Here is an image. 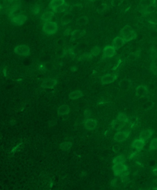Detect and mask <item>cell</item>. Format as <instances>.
<instances>
[{"label": "cell", "instance_id": "15", "mask_svg": "<svg viewBox=\"0 0 157 190\" xmlns=\"http://www.w3.org/2000/svg\"><path fill=\"white\" fill-rule=\"evenodd\" d=\"M145 141H146L140 138L138 139H135L132 143L131 146L133 148H135L137 150L140 152L145 146L146 143Z\"/></svg>", "mask_w": 157, "mask_h": 190}, {"label": "cell", "instance_id": "42", "mask_svg": "<svg viewBox=\"0 0 157 190\" xmlns=\"http://www.w3.org/2000/svg\"><path fill=\"white\" fill-rule=\"evenodd\" d=\"M75 69H77V67H75V66H73V67H71V71H73V72H74V71H76L77 70H75Z\"/></svg>", "mask_w": 157, "mask_h": 190}, {"label": "cell", "instance_id": "40", "mask_svg": "<svg viewBox=\"0 0 157 190\" xmlns=\"http://www.w3.org/2000/svg\"><path fill=\"white\" fill-rule=\"evenodd\" d=\"M90 111H89V110L88 111H86V110L84 112V116L86 117H89V116H90Z\"/></svg>", "mask_w": 157, "mask_h": 190}, {"label": "cell", "instance_id": "12", "mask_svg": "<svg viewBox=\"0 0 157 190\" xmlns=\"http://www.w3.org/2000/svg\"><path fill=\"white\" fill-rule=\"evenodd\" d=\"M149 92L148 88L146 86L139 85L136 89V96L138 97H144Z\"/></svg>", "mask_w": 157, "mask_h": 190}, {"label": "cell", "instance_id": "5", "mask_svg": "<svg viewBox=\"0 0 157 190\" xmlns=\"http://www.w3.org/2000/svg\"><path fill=\"white\" fill-rule=\"evenodd\" d=\"M14 52L18 55L25 57L29 56L30 54V48L27 45H19L15 47Z\"/></svg>", "mask_w": 157, "mask_h": 190}, {"label": "cell", "instance_id": "44", "mask_svg": "<svg viewBox=\"0 0 157 190\" xmlns=\"http://www.w3.org/2000/svg\"><path fill=\"white\" fill-rule=\"evenodd\" d=\"M8 2H14V1H17V0H7Z\"/></svg>", "mask_w": 157, "mask_h": 190}, {"label": "cell", "instance_id": "18", "mask_svg": "<svg viewBox=\"0 0 157 190\" xmlns=\"http://www.w3.org/2000/svg\"><path fill=\"white\" fill-rule=\"evenodd\" d=\"M70 112V108L67 105H62L57 109V113L59 116L68 115Z\"/></svg>", "mask_w": 157, "mask_h": 190}, {"label": "cell", "instance_id": "27", "mask_svg": "<svg viewBox=\"0 0 157 190\" xmlns=\"http://www.w3.org/2000/svg\"><path fill=\"white\" fill-rule=\"evenodd\" d=\"M68 7V5L67 4L66 2H65L64 4L54 10L53 12L57 13H63L67 10Z\"/></svg>", "mask_w": 157, "mask_h": 190}, {"label": "cell", "instance_id": "14", "mask_svg": "<svg viewBox=\"0 0 157 190\" xmlns=\"http://www.w3.org/2000/svg\"><path fill=\"white\" fill-rule=\"evenodd\" d=\"M126 41L121 37L118 36L114 39L112 43V46L116 50L119 49L126 43Z\"/></svg>", "mask_w": 157, "mask_h": 190}, {"label": "cell", "instance_id": "22", "mask_svg": "<svg viewBox=\"0 0 157 190\" xmlns=\"http://www.w3.org/2000/svg\"><path fill=\"white\" fill-rule=\"evenodd\" d=\"M55 16V13L52 11L46 12L41 15V20L45 22L50 21Z\"/></svg>", "mask_w": 157, "mask_h": 190}, {"label": "cell", "instance_id": "38", "mask_svg": "<svg viewBox=\"0 0 157 190\" xmlns=\"http://www.w3.org/2000/svg\"><path fill=\"white\" fill-rule=\"evenodd\" d=\"M138 152H139V151L137 150V151L132 153V154L130 155V157H129V159H134V158H135V157L137 156V155H138Z\"/></svg>", "mask_w": 157, "mask_h": 190}, {"label": "cell", "instance_id": "36", "mask_svg": "<svg viewBox=\"0 0 157 190\" xmlns=\"http://www.w3.org/2000/svg\"><path fill=\"white\" fill-rule=\"evenodd\" d=\"M121 180H122V181L123 182V183L124 185L128 184L129 182V179H127L126 177H121Z\"/></svg>", "mask_w": 157, "mask_h": 190}, {"label": "cell", "instance_id": "45", "mask_svg": "<svg viewBox=\"0 0 157 190\" xmlns=\"http://www.w3.org/2000/svg\"><path fill=\"white\" fill-rule=\"evenodd\" d=\"M89 1H95V0H89Z\"/></svg>", "mask_w": 157, "mask_h": 190}, {"label": "cell", "instance_id": "34", "mask_svg": "<svg viewBox=\"0 0 157 190\" xmlns=\"http://www.w3.org/2000/svg\"><path fill=\"white\" fill-rule=\"evenodd\" d=\"M40 10V8L39 6L38 5H36L33 7V8L32 10V12L33 14L36 15V14H38L39 13Z\"/></svg>", "mask_w": 157, "mask_h": 190}, {"label": "cell", "instance_id": "35", "mask_svg": "<svg viewBox=\"0 0 157 190\" xmlns=\"http://www.w3.org/2000/svg\"><path fill=\"white\" fill-rule=\"evenodd\" d=\"M39 69L42 72H46L47 69L45 64L41 63V64H39Z\"/></svg>", "mask_w": 157, "mask_h": 190}, {"label": "cell", "instance_id": "28", "mask_svg": "<svg viewBox=\"0 0 157 190\" xmlns=\"http://www.w3.org/2000/svg\"><path fill=\"white\" fill-rule=\"evenodd\" d=\"M92 56H93L91 54V53L85 52L79 58V60L81 61L89 60L92 59Z\"/></svg>", "mask_w": 157, "mask_h": 190}, {"label": "cell", "instance_id": "21", "mask_svg": "<svg viewBox=\"0 0 157 190\" xmlns=\"http://www.w3.org/2000/svg\"><path fill=\"white\" fill-rule=\"evenodd\" d=\"M84 93L82 91L80 90H76L71 92L69 95V99L71 100H76L81 98L84 96Z\"/></svg>", "mask_w": 157, "mask_h": 190}, {"label": "cell", "instance_id": "43", "mask_svg": "<svg viewBox=\"0 0 157 190\" xmlns=\"http://www.w3.org/2000/svg\"><path fill=\"white\" fill-rule=\"evenodd\" d=\"M3 73H4L5 76H6V71L5 69H4V70H3Z\"/></svg>", "mask_w": 157, "mask_h": 190}, {"label": "cell", "instance_id": "3", "mask_svg": "<svg viewBox=\"0 0 157 190\" xmlns=\"http://www.w3.org/2000/svg\"><path fill=\"white\" fill-rule=\"evenodd\" d=\"M114 175L116 176L126 177L129 174L127 166L123 164H114L112 167Z\"/></svg>", "mask_w": 157, "mask_h": 190}, {"label": "cell", "instance_id": "23", "mask_svg": "<svg viewBox=\"0 0 157 190\" xmlns=\"http://www.w3.org/2000/svg\"><path fill=\"white\" fill-rule=\"evenodd\" d=\"M73 19V15L71 14H66L61 19V23L63 25L69 24Z\"/></svg>", "mask_w": 157, "mask_h": 190}, {"label": "cell", "instance_id": "11", "mask_svg": "<svg viewBox=\"0 0 157 190\" xmlns=\"http://www.w3.org/2000/svg\"><path fill=\"white\" fill-rule=\"evenodd\" d=\"M86 32L85 30H75L71 32L70 42H74L86 35Z\"/></svg>", "mask_w": 157, "mask_h": 190}, {"label": "cell", "instance_id": "41", "mask_svg": "<svg viewBox=\"0 0 157 190\" xmlns=\"http://www.w3.org/2000/svg\"><path fill=\"white\" fill-rule=\"evenodd\" d=\"M153 172L154 175H157V165L153 167Z\"/></svg>", "mask_w": 157, "mask_h": 190}, {"label": "cell", "instance_id": "16", "mask_svg": "<svg viewBox=\"0 0 157 190\" xmlns=\"http://www.w3.org/2000/svg\"><path fill=\"white\" fill-rule=\"evenodd\" d=\"M119 86L123 90H128L132 86V82L129 79L124 78L119 82Z\"/></svg>", "mask_w": 157, "mask_h": 190}, {"label": "cell", "instance_id": "30", "mask_svg": "<svg viewBox=\"0 0 157 190\" xmlns=\"http://www.w3.org/2000/svg\"><path fill=\"white\" fill-rule=\"evenodd\" d=\"M100 52H101V48L99 46H96L92 48L90 53L93 56L96 57L100 54Z\"/></svg>", "mask_w": 157, "mask_h": 190}, {"label": "cell", "instance_id": "9", "mask_svg": "<svg viewBox=\"0 0 157 190\" xmlns=\"http://www.w3.org/2000/svg\"><path fill=\"white\" fill-rule=\"evenodd\" d=\"M57 83V80L51 78H47L42 82L41 86L42 88L53 89Z\"/></svg>", "mask_w": 157, "mask_h": 190}, {"label": "cell", "instance_id": "4", "mask_svg": "<svg viewBox=\"0 0 157 190\" xmlns=\"http://www.w3.org/2000/svg\"><path fill=\"white\" fill-rule=\"evenodd\" d=\"M58 25L56 22L53 21L45 22L42 27V31L48 35H53L58 31Z\"/></svg>", "mask_w": 157, "mask_h": 190}, {"label": "cell", "instance_id": "6", "mask_svg": "<svg viewBox=\"0 0 157 190\" xmlns=\"http://www.w3.org/2000/svg\"><path fill=\"white\" fill-rule=\"evenodd\" d=\"M130 132L128 130L118 131L114 136V140L118 142H122L124 141L129 137Z\"/></svg>", "mask_w": 157, "mask_h": 190}, {"label": "cell", "instance_id": "19", "mask_svg": "<svg viewBox=\"0 0 157 190\" xmlns=\"http://www.w3.org/2000/svg\"><path fill=\"white\" fill-rule=\"evenodd\" d=\"M65 2V0H52L49 4V7L53 11L59 7L64 4Z\"/></svg>", "mask_w": 157, "mask_h": 190}, {"label": "cell", "instance_id": "10", "mask_svg": "<svg viewBox=\"0 0 157 190\" xmlns=\"http://www.w3.org/2000/svg\"><path fill=\"white\" fill-rule=\"evenodd\" d=\"M117 78V76L115 74H108L101 77V82L102 85H108L114 82Z\"/></svg>", "mask_w": 157, "mask_h": 190}, {"label": "cell", "instance_id": "32", "mask_svg": "<svg viewBox=\"0 0 157 190\" xmlns=\"http://www.w3.org/2000/svg\"><path fill=\"white\" fill-rule=\"evenodd\" d=\"M109 7L107 4H103L101 5L97 9V11L98 12V13L100 14H103L104 13L105 11L108 10Z\"/></svg>", "mask_w": 157, "mask_h": 190}, {"label": "cell", "instance_id": "13", "mask_svg": "<svg viewBox=\"0 0 157 190\" xmlns=\"http://www.w3.org/2000/svg\"><path fill=\"white\" fill-rule=\"evenodd\" d=\"M97 124L98 123L96 120L92 118H89L87 119L85 122V128L88 130H93L96 128Z\"/></svg>", "mask_w": 157, "mask_h": 190}, {"label": "cell", "instance_id": "31", "mask_svg": "<svg viewBox=\"0 0 157 190\" xmlns=\"http://www.w3.org/2000/svg\"><path fill=\"white\" fill-rule=\"evenodd\" d=\"M149 149L151 150H157V138H153L151 140L149 145Z\"/></svg>", "mask_w": 157, "mask_h": 190}, {"label": "cell", "instance_id": "7", "mask_svg": "<svg viewBox=\"0 0 157 190\" xmlns=\"http://www.w3.org/2000/svg\"><path fill=\"white\" fill-rule=\"evenodd\" d=\"M116 49L112 46H107L104 48L103 51L102 59L110 58L115 55Z\"/></svg>", "mask_w": 157, "mask_h": 190}, {"label": "cell", "instance_id": "33", "mask_svg": "<svg viewBox=\"0 0 157 190\" xmlns=\"http://www.w3.org/2000/svg\"><path fill=\"white\" fill-rule=\"evenodd\" d=\"M124 1V0H112L111 4L113 7L120 6Z\"/></svg>", "mask_w": 157, "mask_h": 190}, {"label": "cell", "instance_id": "20", "mask_svg": "<svg viewBox=\"0 0 157 190\" xmlns=\"http://www.w3.org/2000/svg\"><path fill=\"white\" fill-rule=\"evenodd\" d=\"M125 122H123L120 121L118 119H116V120H114L111 123V125L112 127L113 128L114 130H119L124 127L125 126Z\"/></svg>", "mask_w": 157, "mask_h": 190}, {"label": "cell", "instance_id": "1", "mask_svg": "<svg viewBox=\"0 0 157 190\" xmlns=\"http://www.w3.org/2000/svg\"><path fill=\"white\" fill-rule=\"evenodd\" d=\"M120 37L128 42L136 39L137 34L133 28L129 25H126L122 28L119 32Z\"/></svg>", "mask_w": 157, "mask_h": 190}, {"label": "cell", "instance_id": "26", "mask_svg": "<svg viewBox=\"0 0 157 190\" xmlns=\"http://www.w3.org/2000/svg\"><path fill=\"white\" fill-rule=\"evenodd\" d=\"M125 161L126 158L125 156L123 155H120L115 157V158H114L113 163V164H123L125 162Z\"/></svg>", "mask_w": 157, "mask_h": 190}, {"label": "cell", "instance_id": "37", "mask_svg": "<svg viewBox=\"0 0 157 190\" xmlns=\"http://www.w3.org/2000/svg\"><path fill=\"white\" fill-rule=\"evenodd\" d=\"M117 180L116 179H113L111 182V186L113 188H115L117 186Z\"/></svg>", "mask_w": 157, "mask_h": 190}, {"label": "cell", "instance_id": "39", "mask_svg": "<svg viewBox=\"0 0 157 190\" xmlns=\"http://www.w3.org/2000/svg\"><path fill=\"white\" fill-rule=\"evenodd\" d=\"M71 29L70 28H67L65 30V32H64V35L65 36H68L69 35Z\"/></svg>", "mask_w": 157, "mask_h": 190}, {"label": "cell", "instance_id": "29", "mask_svg": "<svg viewBox=\"0 0 157 190\" xmlns=\"http://www.w3.org/2000/svg\"><path fill=\"white\" fill-rule=\"evenodd\" d=\"M116 119H118V120L120 121L125 122V123L128 122L129 121L128 118L127 117V116H126L125 114L123 113H119Z\"/></svg>", "mask_w": 157, "mask_h": 190}, {"label": "cell", "instance_id": "2", "mask_svg": "<svg viewBox=\"0 0 157 190\" xmlns=\"http://www.w3.org/2000/svg\"><path fill=\"white\" fill-rule=\"evenodd\" d=\"M156 3V0H141L139 7L144 14H149L153 11Z\"/></svg>", "mask_w": 157, "mask_h": 190}, {"label": "cell", "instance_id": "17", "mask_svg": "<svg viewBox=\"0 0 157 190\" xmlns=\"http://www.w3.org/2000/svg\"><path fill=\"white\" fill-rule=\"evenodd\" d=\"M153 133L154 131L153 130H144L141 132L139 138L146 141L153 135Z\"/></svg>", "mask_w": 157, "mask_h": 190}, {"label": "cell", "instance_id": "24", "mask_svg": "<svg viewBox=\"0 0 157 190\" xmlns=\"http://www.w3.org/2000/svg\"><path fill=\"white\" fill-rule=\"evenodd\" d=\"M89 18L85 16H81L79 18L77 21V24L78 25L80 26L86 25L89 23Z\"/></svg>", "mask_w": 157, "mask_h": 190}, {"label": "cell", "instance_id": "25", "mask_svg": "<svg viewBox=\"0 0 157 190\" xmlns=\"http://www.w3.org/2000/svg\"><path fill=\"white\" fill-rule=\"evenodd\" d=\"M73 146V144L70 141H65L62 142L60 145V147L64 151L68 150Z\"/></svg>", "mask_w": 157, "mask_h": 190}, {"label": "cell", "instance_id": "8", "mask_svg": "<svg viewBox=\"0 0 157 190\" xmlns=\"http://www.w3.org/2000/svg\"><path fill=\"white\" fill-rule=\"evenodd\" d=\"M27 17L25 15H20L15 16L11 19L12 24L16 26H21L26 21Z\"/></svg>", "mask_w": 157, "mask_h": 190}]
</instances>
